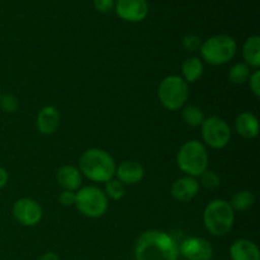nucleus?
<instances>
[{
    "label": "nucleus",
    "instance_id": "obj_1",
    "mask_svg": "<svg viewBox=\"0 0 260 260\" xmlns=\"http://www.w3.org/2000/svg\"><path fill=\"white\" fill-rule=\"evenodd\" d=\"M135 260H178L179 249L172 235L161 230H147L137 238Z\"/></svg>",
    "mask_w": 260,
    "mask_h": 260
},
{
    "label": "nucleus",
    "instance_id": "obj_2",
    "mask_svg": "<svg viewBox=\"0 0 260 260\" xmlns=\"http://www.w3.org/2000/svg\"><path fill=\"white\" fill-rule=\"evenodd\" d=\"M116 161L108 151L99 147L85 150L79 159L81 175L93 183H107L114 178Z\"/></svg>",
    "mask_w": 260,
    "mask_h": 260
},
{
    "label": "nucleus",
    "instance_id": "obj_3",
    "mask_svg": "<svg viewBox=\"0 0 260 260\" xmlns=\"http://www.w3.org/2000/svg\"><path fill=\"white\" fill-rule=\"evenodd\" d=\"M203 225L208 234L215 238H225L231 233L235 223V211L229 201L216 198L203 210Z\"/></svg>",
    "mask_w": 260,
    "mask_h": 260
},
{
    "label": "nucleus",
    "instance_id": "obj_4",
    "mask_svg": "<svg viewBox=\"0 0 260 260\" xmlns=\"http://www.w3.org/2000/svg\"><path fill=\"white\" fill-rule=\"evenodd\" d=\"M208 162L210 156L207 147L198 140H189L184 142L177 154L178 168L188 177H200L208 169Z\"/></svg>",
    "mask_w": 260,
    "mask_h": 260
},
{
    "label": "nucleus",
    "instance_id": "obj_5",
    "mask_svg": "<svg viewBox=\"0 0 260 260\" xmlns=\"http://www.w3.org/2000/svg\"><path fill=\"white\" fill-rule=\"evenodd\" d=\"M238 43L229 35H216L203 41L201 45V60L212 66L225 65L235 57Z\"/></svg>",
    "mask_w": 260,
    "mask_h": 260
},
{
    "label": "nucleus",
    "instance_id": "obj_6",
    "mask_svg": "<svg viewBox=\"0 0 260 260\" xmlns=\"http://www.w3.org/2000/svg\"><path fill=\"white\" fill-rule=\"evenodd\" d=\"M189 98V85L180 75L165 76L157 86V99L165 109L180 111Z\"/></svg>",
    "mask_w": 260,
    "mask_h": 260
},
{
    "label": "nucleus",
    "instance_id": "obj_7",
    "mask_svg": "<svg viewBox=\"0 0 260 260\" xmlns=\"http://www.w3.org/2000/svg\"><path fill=\"white\" fill-rule=\"evenodd\" d=\"M108 198L96 185H85L75 193V207L88 218H101L108 211Z\"/></svg>",
    "mask_w": 260,
    "mask_h": 260
},
{
    "label": "nucleus",
    "instance_id": "obj_8",
    "mask_svg": "<svg viewBox=\"0 0 260 260\" xmlns=\"http://www.w3.org/2000/svg\"><path fill=\"white\" fill-rule=\"evenodd\" d=\"M201 135L205 146L221 150L229 145L233 131L225 119L218 116H210L201 124Z\"/></svg>",
    "mask_w": 260,
    "mask_h": 260
},
{
    "label": "nucleus",
    "instance_id": "obj_9",
    "mask_svg": "<svg viewBox=\"0 0 260 260\" xmlns=\"http://www.w3.org/2000/svg\"><path fill=\"white\" fill-rule=\"evenodd\" d=\"M12 215L19 225L32 228L41 222L43 217V210L36 200L23 197L14 202L12 207Z\"/></svg>",
    "mask_w": 260,
    "mask_h": 260
},
{
    "label": "nucleus",
    "instance_id": "obj_10",
    "mask_svg": "<svg viewBox=\"0 0 260 260\" xmlns=\"http://www.w3.org/2000/svg\"><path fill=\"white\" fill-rule=\"evenodd\" d=\"M179 255L184 260H211L213 256V248L208 240L200 236H190L184 239L178 245Z\"/></svg>",
    "mask_w": 260,
    "mask_h": 260
},
{
    "label": "nucleus",
    "instance_id": "obj_11",
    "mask_svg": "<svg viewBox=\"0 0 260 260\" xmlns=\"http://www.w3.org/2000/svg\"><path fill=\"white\" fill-rule=\"evenodd\" d=\"M114 12L124 22L139 23L149 14V4L147 0H116Z\"/></svg>",
    "mask_w": 260,
    "mask_h": 260
},
{
    "label": "nucleus",
    "instance_id": "obj_12",
    "mask_svg": "<svg viewBox=\"0 0 260 260\" xmlns=\"http://www.w3.org/2000/svg\"><path fill=\"white\" fill-rule=\"evenodd\" d=\"M200 183H198L197 178L188 177V175H183V177L178 178L170 187V194L174 198L177 202L187 203L190 202L200 192Z\"/></svg>",
    "mask_w": 260,
    "mask_h": 260
},
{
    "label": "nucleus",
    "instance_id": "obj_13",
    "mask_svg": "<svg viewBox=\"0 0 260 260\" xmlns=\"http://www.w3.org/2000/svg\"><path fill=\"white\" fill-rule=\"evenodd\" d=\"M145 177V169L139 161L124 160L116 167L114 178L123 183L124 185H135L141 182Z\"/></svg>",
    "mask_w": 260,
    "mask_h": 260
},
{
    "label": "nucleus",
    "instance_id": "obj_14",
    "mask_svg": "<svg viewBox=\"0 0 260 260\" xmlns=\"http://www.w3.org/2000/svg\"><path fill=\"white\" fill-rule=\"evenodd\" d=\"M60 112L53 106H45L38 111L36 117V127L42 135L50 136L57 131L60 126Z\"/></svg>",
    "mask_w": 260,
    "mask_h": 260
},
{
    "label": "nucleus",
    "instance_id": "obj_15",
    "mask_svg": "<svg viewBox=\"0 0 260 260\" xmlns=\"http://www.w3.org/2000/svg\"><path fill=\"white\" fill-rule=\"evenodd\" d=\"M56 180L62 190H70V192H76L83 185V175L80 170L74 165H62L58 168L56 173Z\"/></svg>",
    "mask_w": 260,
    "mask_h": 260
},
{
    "label": "nucleus",
    "instance_id": "obj_16",
    "mask_svg": "<svg viewBox=\"0 0 260 260\" xmlns=\"http://www.w3.org/2000/svg\"><path fill=\"white\" fill-rule=\"evenodd\" d=\"M231 260H260L258 245L249 239H238L229 248Z\"/></svg>",
    "mask_w": 260,
    "mask_h": 260
},
{
    "label": "nucleus",
    "instance_id": "obj_17",
    "mask_svg": "<svg viewBox=\"0 0 260 260\" xmlns=\"http://www.w3.org/2000/svg\"><path fill=\"white\" fill-rule=\"evenodd\" d=\"M235 131L239 136L246 140H253L259 135L258 117L251 112H241L235 119Z\"/></svg>",
    "mask_w": 260,
    "mask_h": 260
},
{
    "label": "nucleus",
    "instance_id": "obj_18",
    "mask_svg": "<svg viewBox=\"0 0 260 260\" xmlns=\"http://www.w3.org/2000/svg\"><path fill=\"white\" fill-rule=\"evenodd\" d=\"M203 73H205V63L197 56H189L183 61L182 75L180 76L184 79L188 85L200 80Z\"/></svg>",
    "mask_w": 260,
    "mask_h": 260
},
{
    "label": "nucleus",
    "instance_id": "obj_19",
    "mask_svg": "<svg viewBox=\"0 0 260 260\" xmlns=\"http://www.w3.org/2000/svg\"><path fill=\"white\" fill-rule=\"evenodd\" d=\"M244 62L253 70L260 68V37L253 35L245 40L243 45Z\"/></svg>",
    "mask_w": 260,
    "mask_h": 260
},
{
    "label": "nucleus",
    "instance_id": "obj_20",
    "mask_svg": "<svg viewBox=\"0 0 260 260\" xmlns=\"http://www.w3.org/2000/svg\"><path fill=\"white\" fill-rule=\"evenodd\" d=\"M230 206L233 207V210L235 212H245L249 208H251L255 203V197H254V193L250 190H238L235 194L231 197Z\"/></svg>",
    "mask_w": 260,
    "mask_h": 260
},
{
    "label": "nucleus",
    "instance_id": "obj_21",
    "mask_svg": "<svg viewBox=\"0 0 260 260\" xmlns=\"http://www.w3.org/2000/svg\"><path fill=\"white\" fill-rule=\"evenodd\" d=\"M250 74L251 69L244 61H240V62H236L231 66L228 78L230 83L235 84V85H243V84L248 83Z\"/></svg>",
    "mask_w": 260,
    "mask_h": 260
},
{
    "label": "nucleus",
    "instance_id": "obj_22",
    "mask_svg": "<svg viewBox=\"0 0 260 260\" xmlns=\"http://www.w3.org/2000/svg\"><path fill=\"white\" fill-rule=\"evenodd\" d=\"M182 119L184 123L189 127H201V124L205 121V113L202 109L197 106H184L182 109Z\"/></svg>",
    "mask_w": 260,
    "mask_h": 260
},
{
    "label": "nucleus",
    "instance_id": "obj_23",
    "mask_svg": "<svg viewBox=\"0 0 260 260\" xmlns=\"http://www.w3.org/2000/svg\"><path fill=\"white\" fill-rule=\"evenodd\" d=\"M104 184H106V187H104L103 192L108 200L121 201L124 197V194H126V185L122 182H119L117 178H112L111 180H108Z\"/></svg>",
    "mask_w": 260,
    "mask_h": 260
},
{
    "label": "nucleus",
    "instance_id": "obj_24",
    "mask_svg": "<svg viewBox=\"0 0 260 260\" xmlns=\"http://www.w3.org/2000/svg\"><path fill=\"white\" fill-rule=\"evenodd\" d=\"M198 183L200 185H202L203 188L210 190H215L220 187L221 184V178L217 173H215L213 170L207 169L206 172H203L202 174L198 177Z\"/></svg>",
    "mask_w": 260,
    "mask_h": 260
},
{
    "label": "nucleus",
    "instance_id": "obj_25",
    "mask_svg": "<svg viewBox=\"0 0 260 260\" xmlns=\"http://www.w3.org/2000/svg\"><path fill=\"white\" fill-rule=\"evenodd\" d=\"M0 108L5 113H14L19 108V101L13 94H2V96H0Z\"/></svg>",
    "mask_w": 260,
    "mask_h": 260
},
{
    "label": "nucleus",
    "instance_id": "obj_26",
    "mask_svg": "<svg viewBox=\"0 0 260 260\" xmlns=\"http://www.w3.org/2000/svg\"><path fill=\"white\" fill-rule=\"evenodd\" d=\"M201 45H202V40H201L200 36L194 35V33H189V35H185L184 37H183V47H184L185 51H188V52L200 51Z\"/></svg>",
    "mask_w": 260,
    "mask_h": 260
},
{
    "label": "nucleus",
    "instance_id": "obj_27",
    "mask_svg": "<svg viewBox=\"0 0 260 260\" xmlns=\"http://www.w3.org/2000/svg\"><path fill=\"white\" fill-rule=\"evenodd\" d=\"M249 89L253 93V95L255 96L256 99L260 98V70L256 69V70L251 71L250 76H249Z\"/></svg>",
    "mask_w": 260,
    "mask_h": 260
},
{
    "label": "nucleus",
    "instance_id": "obj_28",
    "mask_svg": "<svg viewBox=\"0 0 260 260\" xmlns=\"http://www.w3.org/2000/svg\"><path fill=\"white\" fill-rule=\"evenodd\" d=\"M116 0H93V7L102 14H109L114 10Z\"/></svg>",
    "mask_w": 260,
    "mask_h": 260
},
{
    "label": "nucleus",
    "instance_id": "obj_29",
    "mask_svg": "<svg viewBox=\"0 0 260 260\" xmlns=\"http://www.w3.org/2000/svg\"><path fill=\"white\" fill-rule=\"evenodd\" d=\"M75 193L76 192H70V190H62L57 198L60 205L65 206V207H71L75 205Z\"/></svg>",
    "mask_w": 260,
    "mask_h": 260
},
{
    "label": "nucleus",
    "instance_id": "obj_30",
    "mask_svg": "<svg viewBox=\"0 0 260 260\" xmlns=\"http://www.w3.org/2000/svg\"><path fill=\"white\" fill-rule=\"evenodd\" d=\"M8 182H9V174H8L7 169L0 167V190L8 184Z\"/></svg>",
    "mask_w": 260,
    "mask_h": 260
},
{
    "label": "nucleus",
    "instance_id": "obj_31",
    "mask_svg": "<svg viewBox=\"0 0 260 260\" xmlns=\"http://www.w3.org/2000/svg\"><path fill=\"white\" fill-rule=\"evenodd\" d=\"M38 260H60V256L53 251H46L38 258Z\"/></svg>",
    "mask_w": 260,
    "mask_h": 260
},
{
    "label": "nucleus",
    "instance_id": "obj_32",
    "mask_svg": "<svg viewBox=\"0 0 260 260\" xmlns=\"http://www.w3.org/2000/svg\"><path fill=\"white\" fill-rule=\"evenodd\" d=\"M0 96H2V91H0Z\"/></svg>",
    "mask_w": 260,
    "mask_h": 260
},
{
    "label": "nucleus",
    "instance_id": "obj_33",
    "mask_svg": "<svg viewBox=\"0 0 260 260\" xmlns=\"http://www.w3.org/2000/svg\"><path fill=\"white\" fill-rule=\"evenodd\" d=\"M183 260H184V259H183Z\"/></svg>",
    "mask_w": 260,
    "mask_h": 260
}]
</instances>
